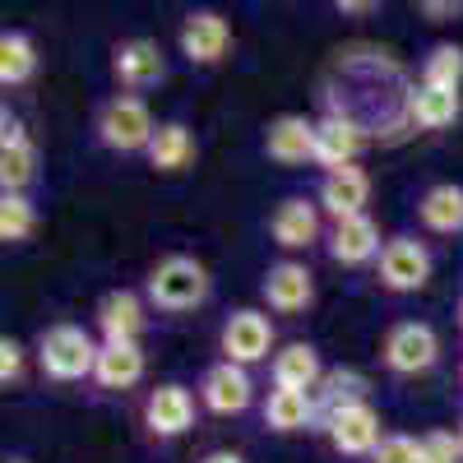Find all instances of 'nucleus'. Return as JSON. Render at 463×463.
<instances>
[{
	"instance_id": "c9c22d12",
	"label": "nucleus",
	"mask_w": 463,
	"mask_h": 463,
	"mask_svg": "<svg viewBox=\"0 0 463 463\" xmlns=\"http://www.w3.org/2000/svg\"><path fill=\"white\" fill-rule=\"evenodd\" d=\"M458 445H463V421H458Z\"/></svg>"
},
{
	"instance_id": "393cba45",
	"label": "nucleus",
	"mask_w": 463,
	"mask_h": 463,
	"mask_svg": "<svg viewBox=\"0 0 463 463\" xmlns=\"http://www.w3.org/2000/svg\"><path fill=\"white\" fill-rule=\"evenodd\" d=\"M33 74H37L33 37L19 33V28H5V33H0V84H5V89H24Z\"/></svg>"
},
{
	"instance_id": "f257e3e1",
	"label": "nucleus",
	"mask_w": 463,
	"mask_h": 463,
	"mask_svg": "<svg viewBox=\"0 0 463 463\" xmlns=\"http://www.w3.org/2000/svg\"><path fill=\"white\" fill-rule=\"evenodd\" d=\"M209 292H213V279L195 255H163L144 279V301L163 316L200 311V306L209 301Z\"/></svg>"
},
{
	"instance_id": "412c9836",
	"label": "nucleus",
	"mask_w": 463,
	"mask_h": 463,
	"mask_svg": "<svg viewBox=\"0 0 463 463\" xmlns=\"http://www.w3.org/2000/svg\"><path fill=\"white\" fill-rule=\"evenodd\" d=\"M139 380H144V347H139V343H102V347H98L93 384L126 394V390H135Z\"/></svg>"
},
{
	"instance_id": "6ab92c4d",
	"label": "nucleus",
	"mask_w": 463,
	"mask_h": 463,
	"mask_svg": "<svg viewBox=\"0 0 463 463\" xmlns=\"http://www.w3.org/2000/svg\"><path fill=\"white\" fill-rule=\"evenodd\" d=\"M366 200H371V176L362 167H338V172H325L320 181V195L316 204L338 222V218H357L366 213Z\"/></svg>"
},
{
	"instance_id": "f704fd0d",
	"label": "nucleus",
	"mask_w": 463,
	"mask_h": 463,
	"mask_svg": "<svg viewBox=\"0 0 463 463\" xmlns=\"http://www.w3.org/2000/svg\"><path fill=\"white\" fill-rule=\"evenodd\" d=\"M458 329H463V297H458Z\"/></svg>"
},
{
	"instance_id": "5701e85b",
	"label": "nucleus",
	"mask_w": 463,
	"mask_h": 463,
	"mask_svg": "<svg viewBox=\"0 0 463 463\" xmlns=\"http://www.w3.org/2000/svg\"><path fill=\"white\" fill-rule=\"evenodd\" d=\"M260 417H264V427L279 431V436L306 431V427H316V394H301V390H269Z\"/></svg>"
},
{
	"instance_id": "f03ea898",
	"label": "nucleus",
	"mask_w": 463,
	"mask_h": 463,
	"mask_svg": "<svg viewBox=\"0 0 463 463\" xmlns=\"http://www.w3.org/2000/svg\"><path fill=\"white\" fill-rule=\"evenodd\" d=\"M98 347L93 334L84 325H47L33 343V357H37V371L56 384H80V380H93V366H98Z\"/></svg>"
},
{
	"instance_id": "39448f33",
	"label": "nucleus",
	"mask_w": 463,
	"mask_h": 463,
	"mask_svg": "<svg viewBox=\"0 0 463 463\" xmlns=\"http://www.w3.org/2000/svg\"><path fill=\"white\" fill-rule=\"evenodd\" d=\"M375 283L394 297L421 292L431 283V250L421 246L417 237H390L375 260Z\"/></svg>"
},
{
	"instance_id": "4468645a",
	"label": "nucleus",
	"mask_w": 463,
	"mask_h": 463,
	"mask_svg": "<svg viewBox=\"0 0 463 463\" xmlns=\"http://www.w3.org/2000/svg\"><path fill=\"white\" fill-rule=\"evenodd\" d=\"M325 250H329V260L343 264V269H362V264H375V260H380L384 241H380L375 218H371V213H357V218H338V222H329V232H325Z\"/></svg>"
},
{
	"instance_id": "7ed1b4c3",
	"label": "nucleus",
	"mask_w": 463,
	"mask_h": 463,
	"mask_svg": "<svg viewBox=\"0 0 463 463\" xmlns=\"http://www.w3.org/2000/svg\"><path fill=\"white\" fill-rule=\"evenodd\" d=\"M153 135H158V121L144 98L135 93H116L98 107L93 116V139L107 148V153H148Z\"/></svg>"
},
{
	"instance_id": "a211bd4d",
	"label": "nucleus",
	"mask_w": 463,
	"mask_h": 463,
	"mask_svg": "<svg viewBox=\"0 0 463 463\" xmlns=\"http://www.w3.org/2000/svg\"><path fill=\"white\" fill-rule=\"evenodd\" d=\"M269 375H274V390H301V394H316L320 380L329 375L320 362V347L316 343H288L274 353L269 362Z\"/></svg>"
},
{
	"instance_id": "aec40b11",
	"label": "nucleus",
	"mask_w": 463,
	"mask_h": 463,
	"mask_svg": "<svg viewBox=\"0 0 463 463\" xmlns=\"http://www.w3.org/2000/svg\"><path fill=\"white\" fill-rule=\"evenodd\" d=\"M458 89H436V84H412L408 98H403V111L417 130H445L458 121Z\"/></svg>"
},
{
	"instance_id": "b1692460",
	"label": "nucleus",
	"mask_w": 463,
	"mask_h": 463,
	"mask_svg": "<svg viewBox=\"0 0 463 463\" xmlns=\"http://www.w3.org/2000/svg\"><path fill=\"white\" fill-rule=\"evenodd\" d=\"M417 218H421L427 232H436V237H454V232H463V185H454V181L431 185L427 195L417 200Z\"/></svg>"
},
{
	"instance_id": "dca6fc26",
	"label": "nucleus",
	"mask_w": 463,
	"mask_h": 463,
	"mask_svg": "<svg viewBox=\"0 0 463 463\" xmlns=\"http://www.w3.org/2000/svg\"><path fill=\"white\" fill-rule=\"evenodd\" d=\"M93 320H98L102 343H139V334L148 329V301L130 288H116L98 301Z\"/></svg>"
},
{
	"instance_id": "c85d7f7f",
	"label": "nucleus",
	"mask_w": 463,
	"mask_h": 463,
	"mask_svg": "<svg viewBox=\"0 0 463 463\" xmlns=\"http://www.w3.org/2000/svg\"><path fill=\"white\" fill-rule=\"evenodd\" d=\"M366 463H421V440H412L403 431H384V440L375 445V454Z\"/></svg>"
},
{
	"instance_id": "6e6552de",
	"label": "nucleus",
	"mask_w": 463,
	"mask_h": 463,
	"mask_svg": "<svg viewBox=\"0 0 463 463\" xmlns=\"http://www.w3.org/2000/svg\"><path fill=\"white\" fill-rule=\"evenodd\" d=\"M218 353H222V362H237V366L264 362L269 353H274V325H269V316L250 311V306L232 311L218 329Z\"/></svg>"
},
{
	"instance_id": "ddd939ff",
	"label": "nucleus",
	"mask_w": 463,
	"mask_h": 463,
	"mask_svg": "<svg viewBox=\"0 0 463 463\" xmlns=\"http://www.w3.org/2000/svg\"><path fill=\"white\" fill-rule=\"evenodd\" d=\"M200 403L213 412V417H241L250 403H255V380L246 366L237 362H213L204 375H200Z\"/></svg>"
},
{
	"instance_id": "2f4dec72",
	"label": "nucleus",
	"mask_w": 463,
	"mask_h": 463,
	"mask_svg": "<svg viewBox=\"0 0 463 463\" xmlns=\"http://www.w3.org/2000/svg\"><path fill=\"white\" fill-rule=\"evenodd\" d=\"M421 14H427L431 24H449V19L463 14V5H436V0H427V5H421Z\"/></svg>"
},
{
	"instance_id": "f8f14e48",
	"label": "nucleus",
	"mask_w": 463,
	"mask_h": 463,
	"mask_svg": "<svg viewBox=\"0 0 463 463\" xmlns=\"http://www.w3.org/2000/svg\"><path fill=\"white\" fill-rule=\"evenodd\" d=\"M320 204L306 200V195H283L274 204V213H269V237H274L279 250H288V260L297 250H311L320 241Z\"/></svg>"
},
{
	"instance_id": "72a5a7b5",
	"label": "nucleus",
	"mask_w": 463,
	"mask_h": 463,
	"mask_svg": "<svg viewBox=\"0 0 463 463\" xmlns=\"http://www.w3.org/2000/svg\"><path fill=\"white\" fill-rule=\"evenodd\" d=\"M5 463H33V458H24V454H10V458H5Z\"/></svg>"
},
{
	"instance_id": "20e7f679",
	"label": "nucleus",
	"mask_w": 463,
	"mask_h": 463,
	"mask_svg": "<svg viewBox=\"0 0 463 463\" xmlns=\"http://www.w3.org/2000/svg\"><path fill=\"white\" fill-rule=\"evenodd\" d=\"M380 362L394 375H421L440 362V334L427 320H399L380 338Z\"/></svg>"
},
{
	"instance_id": "e433bc0d",
	"label": "nucleus",
	"mask_w": 463,
	"mask_h": 463,
	"mask_svg": "<svg viewBox=\"0 0 463 463\" xmlns=\"http://www.w3.org/2000/svg\"><path fill=\"white\" fill-rule=\"evenodd\" d=\"M458 384H463V366H458Z\"/></svg>"
},
{
	"instance_id": "9d476101",
	"label": "nucleus",
	"mask_w": 463,
	"mask_h": 463,
	"mask_svg": "<svg viewBox=\"0 0 463 463\" xmlns=\"http://www.w3.org/2000/svg\"><path fill=\"white\" fill-rule=\"evenodd\" d=\"M176 47L190 65H218L227 52H232V24L218 14V10H190L181 19V33H176Z\"/></svg>"
},
{
	"instance_id": "7c9ffc66",
	"label": "nucleus",
	"mask_w": 463,
	"mask_h": 463,
	"mask_svg": "<svg viewBox=\"0 0 463 463\" xmlns=\"http://www.w3.org/2000/svg\"><path fill=\"white\" fill-rule=\"evenodd\" d=\"M24 357H28V353H24L19 338H10V334L0 338V384H5V390L24 380Z\"/></svg>"
},
{
	"instance_id": "c756f323",
	"label": "nucleus",
	"mask_w": 463,
	"mask_h": 463,
	"mask_svg": "<svg viewBox=\"0 0 463 463\" xmlns=\"http://www.w3.org/2000/svg\"><path fill=\"white\" fill-rule=\"evenodd\" d=\"M421 463H463V445H458V431H427L421 436Z\"/></svg>"
},
{
	"instance_id": "a878e982",
	"label": "nucleus",
	"mask_w": 463,
	"mask_h": 463,
	"mask_svg": "<svg viewBox=\"0 0 463 463\" xmlns=\"http://www.w3.org/2000/svg\"><path fill=\"white\" fill-rule=\"evenodd\" d=\"M33 181H37V144L33 139L0 144V190L5 195H28Z\"/></svg>"
},
{
	"instance_id": "1a4fd4ad",
	"label": "nucleus",
	"mask_w": 463,
	"mask_h": 463,
	"mask_svg": "<svg viewBox=\"0 0 463 463\" xmlns=\"http://www.w3.org/2000/svg\"><path fill=\"white\" fill-rule=\"evenodd\" d=\"M190 427H195V394L181 380L153 384L144 399V431L153 440H181Z\"/></svg>"
},
{
	"instance_id": "423d86ee",
	"label": "nucleus",
	"mask_w": 463,
	"mask_h": 463,
	"mask_svg": "<svg viewBox=\"0 0 463 463\" xmlns=\"http://www.w3.org/2000/svg\"><path fill=\"white\" fill-rule=\"evenodd\" d=\"M260 297L264 306L274 316H306L316 306V274H311V264H301V260H274L264 269V279H260Z\"/></svg>"
},
{
	"instance_id": "9b49d317",
	"label": "nucleus",
	"mask_w": 463,
	"mask_h": 463,
	"mask_svg": "<svg viewBox=\"0 0 463 463\" xmlns=\"http://www.w3.org/2000/svg\"><path fill=\"white\" fill-rule=\"evenodd\" d=\"M320 431L329 436V445H334L343 458H371V454H375V445L384 440V431H380V412H375L366 399H362V403L338 408Z\"/></svg>"
},
{
	"instance_id": "4be33fe9",
	"label": "nucleus",
	"mask_w": 463,
	"mask_h": 463,
	"mask_svg": "<svg viewBox=\"0 0 463 463\" xmlns=\"http://www.w3.org/2000/svg\"><path fill=\"white\" fill-rule=\"evenodd\" d=\"M195 153H200V144H195V135H190L185 121H163L144 158H148L153 172H167L172 176V172H185L190 163H195Z\"/></svg>"
},
{
	"instance_id": "0eeeda50",
	"label": "nucleus",
	"mask_w": 463,
	"mask_h": 463,
	"mask_svg": "<svg viewBox=\"0 0 463 463\" xmlns=\"http://www.w3.org/2000/svg\"><path fill=\"white\" fill-rule=\"evenodd\" d=\"M111 80L126 93H148L167 80V56L153 37H126V43L111 47Z\"/></svg>"
},
{
	"instance_id": "cd10ccee",
	"label": "nucleus",
	"mask_w": 463,
	"mask_h": 463,
	"mask_svg": "<svg viewBox=\"0 0 463 463\" xmlns=\"http://www.w3.org/2000/svg\"><path fill=\"white\" fill-rule=\"evenodd\" d=\"M421 84L458 89V84H463V47H454V43L431 47V52H427V61H421Z\"/></svg>"
},
{
	"instance_id": "f3484780",
	"label": "nucleus",
	"mask_w": 463,
	"mask_h": 463,
	"mask_svg": "<svg viewBox=\"0 0 463 463\" xmlns=\"http://www.w3.org/2000/svg\"><path fill=\"white\" fill-rule=\"evenodd\" d=\"M264 153L283 167L316 163V121H306L297 111H283L264 126Z\"/></svg>"
},
{
	"instance_id": "2eb2a0df",
	"label": "nucleus",
	"mask_w": 463,
	"mask_h": 463,
	"mask_svg": "<svg viewBox=\"0 0 463 463\" xmlns=\"http://www.w3.org/2000/svg\"><path fill=\"white\" fill-rule=\"evenodd\" d=\"M362 153V121L353 111H329L325 121H316V167L338 172V167H357Z\"/></svg>"
},
{
	"instance_id": "bb28decb",
	"label": "nucleus",
	"mask_w": 463,
	"mask_h": 463,
	"mask_svg": "<svg viewBox=\"0 0 463 463\" xmlns=\"http://www.w3.org/2000/svg\"><path fill=\"white\" fill-rule=\"evenodd\" d=\"M37 232V204L28 195H0V241L24 246Z\"/></svg>"
},
{
	"instance_id": "473e14b6",
	"label": "nucleus",
	"mask_w": 463,
	"mask_h": 463,
	"mask_svg": "<svg viewBox=\"0 0 463 463\" xmlns=\"http://www.w3.org/2000/svg\"><path fill=\"white\" fill-rule=\"evenodd\" d=\"M200 463H246V458H241L237 449H213V454H204Z\"/></svg>"
}]
</instances>
